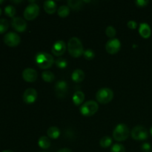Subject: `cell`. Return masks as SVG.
I'll list each match as a JSON object with an SVG mask.
<instances>
[{
    "label": "cell",
    "instance_id": "obj_1",
    "mask_svg": "<svg viewBox=\"0 0 152 152\" xmlns=\"http://www.w3.org/2000/svg\"><path fill=\"white\" fill-rule=\"evenodd\" d=\"M68 50L70 55L75 58L80 57L84 53L83 44L77 37H72L70 39L68 43Z\"/></svg>",
    "mask_w": 152,
    "mask_h": 152
},
{
    "label": "cell",
    "instance_id": "obj_2",
    "mask_svg": "<svg viewBox=\"0 0 152 152\" xmlns=\"http://www.w3.org/2000/svg\"><path fill=\"white\" fill-rule=\"evenodd\" d=\"M35 61L39 68L42 69H48L53 65L54 62V59L53 56L48 53L40 52L38 53L35 56Z\"/></svg>",
    "mask_w": 152,
    "mask_h": 152
},
{
    "label": "cell",
    "instance_id": "obj_3",
    "mask_svg": "<svg viewBox=\"0 0 152 152\" xmlns=\"http://www.w3.org/2000/svg\"><path fill=\"white\" fill-rule=\"evenodd\" d=\"M129 134H130V132L127 126L123 123H120L116 126L113 132V137L116 141L122 142V141L126 140L129 137Z\"/></svg>",
    "mask_w": 152,
    "mask_h": 152
},
{
    "label": "cell",
    "instance_id": "obj_4",
    "mask_svg": "<svg viewBox=\"0 0 152 152\" xmlns=\"http://www.w3.org/2000/svg\"><path fill=\"white\" fill-rule=\"evenodd\" d=\"M99 109V105L94 100H89L84 102L80 107V113L85 117H91L96 114Z\"/></svg>",
    "mask_w": 152,
    "mask_h": 152
},
{
    "label": "cell",
    "instance_id": "obj_5",
    "mask_svg": "<svg viewBox=\"0 0 152 152\" xmlns=\"http://www.w3.org/2000/svg\"><path fill=\"white\" fill-rule=\"evenodd\" d=\"M114 97V92L109 88H100L96 94V99L99 103L107 104L111 102Z\"/></svg>",
    "mask_w": 152,
    "mask_h": 152
},
{
    "label": "cell",
    "instance_id": "obj_6",
    "mask_svg": "<svg viewBox=\"0 0 152 152\" xmlns=\"http://www.w3.org/2000/svg\"><path fill=\"white\" fill-rule=\"evenodd\" d=\"M39 13V7L35 3H31L26 7L24 10V18L27 20H34Z\"/></svg>",
    "mask_w": 152,
    "mask_h": 152
},
{
    "label": "cell",
    "instance_id": "obj_7",
    "mask_svg": "<svg viewBox=\"0 0 152 152\" xmlns=\"http://www.w3.org/2000/svg\"><path fill=\"white\" fill-rule=\"evenodd\" d=\"M132 137L136 140H145L148 137V133L145 127L141 126H137L131 132Z\"/></svg>",
    "mask_w": 152,
    "mask_h": 152
},
{
    "label": "cell",
    "instance_id": "obj_8",
    "mask_svg": "<svg viewBox=\"0 0 152 152\" xmlns=\"http://www.w3.org/2000/svg\"><path fill=\"white\" fill-rule=\"evenodd\" d=\"M4 42L9 47H16L21 42V38L16 33L9 32L4 36Z\"/></svg>",
    "mask_w": 152,
    "mask_h": 152
},
{
    "label": "cell",
    "instance_id": "obj_9",
    "mask_svg": "<svg viewBox=\"0 0 152 152\" xmlns=\"http://www.w3.org/2000/svg\"><path fill=\"white\" fill-rule=\"evenodd\" d=\"M121 48V42L118 39H111L105 44V50L109 54H116Z\"/></svg>",
    "mask_w": 152,
    "mask_h": 152
},
{
    "label": "cell",
    "instance_id": "obj_10",
    "mask_svg": "<svg viewBox=\"0 0 152 152\" xmlns=\"http://www.w3.org/2000/svg\"><path fill=\"white\" fill-rule=\"evenodd\" d=\"M23 101L27 104H32L35 102L37 98V91L34 88H30L26 89L23 94Z\"/></svg>",
    "mask_w": 152,
    "mask_h": 152
},
{
    "label": "cell",
    "instance_id": "obj_11",
    "mask_svg": "<svg viewBox=\"0 0 152 152\" xmlns=\"http://www.w3.org/2000/svg\"><path fill=\"white\" fill-rule=\"evenodd\" d=\"M12 27L17 32H24L27 29V23L25 19L21 17L13 18L11 22Z\"/></svg>",
    "mask_w": 152,
    "mask_h": 152
},
{
    "label": "cell",
    "instance_id": "obj_12",
    "mask_svg": "<svg viewBox=\"0 0 152 152\" xmlns=\"http://www.w3.org/2000/svg\"><path fill=\"white\" fill-rule=\"evenodd\" d=\"M68 84L65 81H59L55 85V92L58 97L63 98L68 94Z\"/></svg>",
    "mask_w": 152,
    "mask_h": 152
},
{
    "label": "cell",
    "instance_id": "obj_13",
    "mask_svg": "<svg viewBox=\"0 0 152 152\" xmlns=\"http://www.w3.org/2000/svg\"><path fill=\"white\" fill-rule=\"evenodd\" d=\"M66 50V45L62 40L56 41L52 46L51 51L53 54L56 56H60L64 54Z\"/></svg>",
    "mask_w": 152,
    "mask_h": 152
},
{
    "label": "cell",
    "instance_id": "obj_14",
    "mask_svg": "<svg viewBox=\"0 0 152 152\" xmlns=\"http://www.w3.org/2000/svg\"><path fill=\"white\" fill-rule=\"evenodd\" d=\"M37 77H38V74L37 71L33 68H26L22 72V78L28 83H34L37 80Z\"/></svg>",
    "mask_w": 152,
    "mask_h": 152
},
{
    "label": "cell",
    "instance_id": "obj_15",
    "mask_svg": "<svg viewBox=\"0 0 152 152\" xmlns=\"http://www.w3.org/2000/svg\"><path fill=\"white\" fill-rule=\"evenodd\" d=\"M139 34L142 38L148 39L151 37V30L149 25L147 23H141L139 28Z\"/></svg>",
    "mask_w": 152,
    "mask_h": 152
},
{
    "label": "cell",
    "instance_id": "obj_16",
    "mask_svg": "<svg viewBox=\"0 0 152 152\" xmlns=\"http://www.w3.org/2000/svg\"><path fill=\"white\" fill-rule=\"evenodd\" d=\"M56 4L53 1H45L44 2V10L48 14H53L56 10Z\"/></svg>",
    "mask_w": 152,
    "mask_h": 152
},
{
    "label": "cell",
    "instance_id": "obj_17",
    "mask_svg": "<svg viewBox=\"0 0 152 152\" xmlns=\"http://www.w3.org/2000/svg\"><path fill=\"white\" fill-rule=\"evenodd\" d=\"M71 79L75 83H81L85 79V73L81 69H76L71 74Z\"/></svg>",
    "mask_w": 152,
    "mask_h": 152
},
{
    "label": "cell",
    "instance_id": "obj_18",
    "mask_svg": "<svg viewBox=\"0 0 152 152\" xmlns=\"http://www.w3.org/2000/svg\"><path fill=\"white\" fill-rule=\"evenodd\" d=\"M85 99V94L81 91H77L74 94V96L72 97V100L74 102V105H80L83 102Z\"/></svg>",
    "mask_w": 152,
    "mask_h": 152
},
{
    "label": "cell",
    "instance_id": "obj_19",
    "mask_svg": "<svg viewBox=\"0 0 152 152\" xmlns=\"http://www.w3.org/2000/svg\"><path fill=\"white\" fill-rule=\"evenodd\" d=\"M47 135L51 139H57L60 136V130L57 127L52 126L48 129Z\"/></svg>",
    "mask_w": 152,
    "mask_h": 152
},
{
    "label": "cell",
    "instance_id": "obj_20",
    "mask_svg": "<svg viewBox=\"0 0 152 152\" xmlns=\"http://www.w3.org/2000/svg\"><path fill=\"white\" fill-rule=\"evenodd\" d=\"M39 146L42 149H48L50 146V141L48 137L42 136L38 141Z\"/></svg>",
    "mask_w": 152,
    "mask_h": 152
},
{
    "label": "cell",
    "instance_id": "obj_21",
    "mask_svg": "<svg viewBox=\"0 0 152 152\" xmlns=\"http://www.w3.org/2000/svg\"><path fill=\"white\" fill-rule=\"evenodd\" d=\"M68 7L74 10H80L83 7V1L80 0H69L68 1Z\"/></svg>",
    "mask_w": 152,
    "mask_h": 152
},
{
    "label": "cell",
    "instance_id": "obj_22",
    "mask_svg": "<svg viewBox=\"0 0 152 152\" xmlns=\"http://www.w3.org/2000/svg\"><path fill=\"white\" fill-rule=\"evenodd\" d=\"M58 16L61 18H65L69 15L70 7L68 6L62 5L59 7L57 10Z\"/></svg>",
    "mask_w": 152,
    "mask_h": 152
},
{
    "label": "cell",
    "instance_id": "obj_23",
    "mask_svg": "<svg viewBox=\"0 0 152 152\" xmlns=\"http://www.w3.org/2000/svg\"><path fill=\"white\" fill-rule=\"evenodd\" d=\"M42 78L46 83H51V82H53L54 80L55 76L51 71H46L42 72Z\"/></svg>",
    "mask_w": 152,
    "mask_h": 152
},
{
    "label": "cell",
    "instance_id": "obj_24",
    "mask_svg": "<svg viewBox=\"0 0 152 152\" xmlns=\"http://www.w3.org/2000/svg\"><path fill=\"white\" fill-rule=\"evenodd\" d=\"M111 144H112V139L109 136L103 137L99 140V145L102 148H108L109 146H111Z\"/></svg>",
    "mask_w": 152,
    "mask_h": 152
},
{
    "label": "cell",
    "instance_id": "obj_25",
    "mask_svg": "<svg viewBox=\"0 0 152 152\" xmlns=\"http://www.w3.org/2000/svg\"><path fill=\"white\" fill-rule=\"evenodd\" d=\"M9 28V22L5 19H0V34H2L7 31Z\"/></svg>",
    "mask_w": 152,
    "mask_h": 152
},
{
    "label": "cell",
    "instance_id": "obj_26",
    "mask_svg": "<svg viewBox=\"0 0 152 152\" xmlns=\"http://www.w3.org/2000/svg\"><path fill=\"white\" fill-rule=\"evenodd\" d=\"M4 13L9 17H13L16 14V8L12 5H7L4 7Z\"/></svg>",
    "mask_w": 152,
    "mask_h": 152
},
{
    "label": "cell",
    "instance_id": "obj_27",
    "mask_svg": "<svg viewBox=\"0 0 152 152\" xmlns=\"http://www.w3.org/2000/svg\"><path fill=\"white\" fill-rule=\"evenodd\" d=\"M105 34L109 38H114L117 34V31L113 26H108L105 29Z\"/></svg>",
    "mask_w": 152,
    "mask_h": 152
},
{
    "label": "cell",
    "instance_id": "obj_28",
    "mask_svg": "<svg viewBox=\"0 0 152 152\" xmlns=\"http://www.w3.org/2000/svg\"><path fill=\"white\" fill-rule=\"evenodd\" d=\"M55 64H56V65L58 68H62H62H66L67 65H68V62H67L66 59H64V58H59V59H57L56 60Z\"/></svg>",
    "mask_w": 152,
    "mask_h": 152
},
{
    "label": "cell",
    "instance_id": "obj_29",
    "mask_svg": "<svg viewBox=\"0 0 152 152\" xmlns=\"http://www.w3.org/2000/svg\"><path fill=\"white\" fill-rule=\"evenodd\" d=\"M111 152H126L124 145L120 143H116L113 145L111 148Z\"/></svg>",
    "mask_w": 152,
    "mask_h": 152
},
{
    "label": "cell",
    "instance_id": "obj_30",
    "mask_svg": "<svg viewBox=\"0 0 152 152\" xmlns=\"http://www.w3.org/2000/svg\"><path fill=\"white\" fill-rule=\"evenodd\" d=\"M83 56H84L85 59H87V60H91L94 58L95 53L91 49H87L86 50H85L84 53H83Z\"/></svg>",
    "mask_w": 152,
    "mask_h": 152
},
{
    "label": "cell",
    "instance_id": "obj_31",
    "mask_svg": "<svg viewBox=\"0 0 152 152\" xmlns=\"http://www.w3.org/2000/svg\"><path fill=\"white\" fill-rule=\"evenodd\" d=\"M151 149V145L148 142H144L141 145V150L142 152H150Z\"/></svg>",
    "mask_w": 152,
    "mask_h": 152
},
{
    "label": "cell",
    "instance_id": "obj_32",
    "mask_svg": "<svg viewBox=\"0 0 152 152\" xmlns=\"http://www.w3.org/2000/svg\"><path fill=\"white\" fill-rule=\"evenodd\" d=\"M135 4L138 7H145L148 4V1H147V0H137V1H135Z\"/></svg>",
    "mask_w": 152,
    "mask_h": 152
},
{
    "label": "cell",
    "instance_id": "obj_33",
    "mask_svg": "<svg viewBox=\"0 0 152 152\" xmlns=\"http://www.w3.org/2000/svg\"><path fill=\"white\" fill-rule=\"evenodd\" d=\"M128 27H129L130 29H136L137 27V23L136 22H134V21H129L128 22Z\"/></svg>",
    "mask_w": 152,
    "mask_h": 152
},
{
    "label": "cell",
    "instance_id": "obj_34",
    "mask_svg": "<svg viewBox=\"0 0 152 152\" xmlns=\"http://www.w3.org/2000/svg\"><path fill=\"white\" fill-rule=\"evenodd\" d=\"M57 152H72V151H71L69 148H61V149H59Z\"/></svg>",
    "mask_w": 152,
    "mask_h": 152
},
{
    "label": "cell",
    "instance_id": "obj_35",
    "mask_svg": "<svg viewBox=\"0 0 152 152\" xmlns=\"http://www.w3.org/2000/svg\"><path fill=\"white\" fill-rule=\"evenodd\" d=\"M1 152H13V151H11V150H5V151H3Z\"/></svg>",
    "mask_w": 152,
    "mask_h": 152
},
{
    "label": "cell",
    "instance_id": "obj_36",
    "mask_svg": "<svg viewBox=\"0 0 152 152\" xmlns=\"http://www.w3.org/2000/svg\"><path fill=\"white\" fill-rule=\"evenodd\" d=\"M3 2H4V1H3V0H0V4H2Z\"/></svg>",
    "mask_w": 152,
    "mask_h": 152
},
{
    "label": "cell",
    "instance_id": "obj_37",
    "mask_svg": "<svg viewBox=\"0 0 152 152\" xmlns=\"http://www.w3.org/2000/svg\"><path fill=\"white\" fill-rule=\"evenodd\" d=\"M150 132H151V134L152 135V127L151 128V130H150Z\"/></svg>",
    "mask_w": 152,
    "mask_h": 152
},
{
    "label": "cell",
    "instance_id": "obj_38",
    "mask_svg": "<svg viewBox=\"0 0 152 152\" xmlns=\"http://www.w3.org/2000/svg\"><path fill=\"white\" fill-rule=\"evenodd\" d=\"M1 8H0V16H1Z\"/></svg>",
    "mask_w": 152,
    "mask_h": 152
},
{
    "label": "cell",
    "instance_id": "obj_39",
    "mask_svg": "<svg viewBox=\"0 0 152 152\" xmlns=\"http://www.w3.org/2000/svg\"><path fill=\"white\" fill-rule=\"evenodd\" d=\"M41 152H45V151H41Z\"/></svg>",
    "mask_w": 152,
    "mask_h": 152
}]
</instances>
